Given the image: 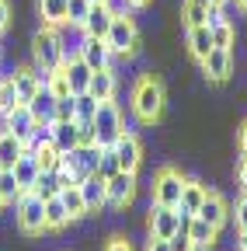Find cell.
<instances>
[{
    "instance_id": "obj_1",
    "label": "cell",
    "mask_w": 247,
    "mask_h": 251,
    "mask_svg": "<svg viewBox=\"0 0 247 251\" xmlns=\"http://www.w3.org/2000/svg\"><path fill=\"white\" fill-rule=\"evenodd\" d=\"M164 108H167V91H164V80L157 74H143L136 84H133V115L143 122V126H153L164 119Z\"/></svg>"
},
{
    "instance_id": "obj_2",
    "label": "cell",
    "mask_w": 247,
    "mask_h": 251,
    "mask_svg": "<svg viewBox=\"0 0 247 251\" xmlns=\"http://www.w3.org/2000/svg\"><path fill=\"white\" fill-rule=\"evenodd\" d=\"M32 56H35V70L39 74H52L63 67L67 59V49H63V39H59V31L52 25H42L32 39Z\"/></svg>"
},
{
    "instance_id": "obj_3",
    "label": "cell",
    "mask_w": 247,
    "mask_h": 251,
    "mask_svg": "<svg viewBox=\"0 0 247 251\" xmlns=\"http://www.w3.org/2000/svg\"><path fill=\"white\" fill-rule=\"evenodd\" d=\"M112 56H136L139 52V28L129 14H115L108 25V35H105Z\"/></svg>"
},
{
    "instance_id": "obj_4",
    "label": "cell",
    "mask_w": 247,
    "mask_h": 251,
    "mask_svg": "<svg viewBox=\"0 0 247 251\" xmlns=\"http://www.w3.org/2000/svg\"><path fill=\"white\" fill-rule=\"evenodd\" d=\"M18 227L28 237L45 234V202L35 192H21L18 196Z\"/></svg>"
},
{
    "instance_id": "obj_5",
    "label": "cell",
    "mask_w": 247,
    "mask_h": 251,
    "mask_svg": "<svg viewBox=\"0 0 247 251\" xmlns=\"http://www.w3.org/2000/svg\"><path fill=\"white\" fill-rule=\"evenodd\" d=\"M94 129H98V147H112L122 133H126V119H122L115 101H101L94 115Z\"/></svg>"
},
{
    "instance_id": "obj_6",
    "label": "cell",
    "mask_w": 247,
    "mask_h": 251,
    "mask_svg": "<svg viewBox=\"0 0 247 251\" xmlns=\"http://www.w3.org/2000/svg\"><path fill=\"white\" fill-rule=\"evenodd\" d=\"M181 188H184V175L178 168H160L153 175V202L157 206H178L181 202Z\"/></svg>"
},
{
    "instance_id": "obj_7",
    "label": "cell",
    "mask_w": 247,
    "mask_h": 251,
    "mask_svg": "<svg viewBox=\"0 0 247 251\" xmlns=\"http://www.w3.org/2000/svg\"><path fill=\"white\" fill-rule=\"evenodd\" d=\"M133 199H136V171H115L105 181V206L126 209Z\"/></svg>"
},
{
    "instance_id": "obj_8",
    "label": "cell",
    "mask_w": 247,
    "mask_h": 251,
    "mask_svg": "<svg viewBox=\"0 0 247 251\" xmlns=\"http://www.w3.org/2000/svg\"><path fill=\"white\" fill-rule=\"evenodd\" d=\"M146 224H150V237H164L167 241L171 234L181 230V206H157L153 202Z\"/></svg>"
},
{
    "instance_id": "obj_9",
    "label": "cell",
    "mask_w": 247,
    "mask_h": 251,
    "mask_svg": "<svg viewBox=\"0 0 247 251\" xmlns=\"http://www.w3.org/2000/svg\"><path fill=\"white\" fill-rule=\"evenodd\" d=\"M202 74L212 80V84H226L230 74H233V56L230 49H220V46H212L209 56L202 59Z\"/></svg>"
},
{
    "instance_id": "obj_10",
    "label": "cell",
    "mask_w": 247,
    "mask_h": 251,
    "mask_svg": "<svg viewBox=\"0 0 247 251\" xmlns=\"http://www.w3.org/2000/svg\"><path fill=\"white\" fill-rule=\"evenodd\" d=\"M112 150H115V157H118V168H122V171H136L139 161H143V143H139V136L129 133V129L112 143Z\"/></svg>"
},
{
    "instance_id": "obj_11",
    "label": "cell",
    "mask_w": 247,
    "mask_h": 251,
    "mask_svg": "<svg viewBox=\"0 0 247 251\" xmlns=\"http://www.w3.org/2000/svg\"><path fill=\"white\" fill-rule=\"evenodd\" d=\"M77 56L87 63L90 70H105V67H112V49H108V42H105V39H94V35H84Z\"/></svg>"
},
{
    "instance_id": "obj_12",
    "label": "cell",
    "mask_w": 247,
    "mask_h": 251,
    "mask_svg": "<svg viewBox=\"0 0 247 251\" xmlns=\"http://www.w3.org/2000/svg\"><path fill=\"white\" fill-rule=\"evenodd\" d=\"M195 216H202L205 224H212V227H220V230H223V227H226V220H230V202H226L220 192H212V188H209Z\"/></svg>"
},
{
    "instance_id": "obj_13",
    "label": "cell",
    "mask_w": 247,
    "mask_h": 251,
    "mask_svg": "<svg viewBox=\"0 0 247 251\" xmlns=\"http://www.w3.org/2000/svg\"><path fill=\"white\" fill-rule=\"evenodd\" d=\"M11 84H14V94H18V101H21V105H28V101L35 98V91L45 84V74H39L35 67H21V70H14Z\"/></svg>"
},
{
    "instance_id": "obj_14",
    "label": "cell",
    "mask_w": 247,
    "mask_h": 251,
    "mask_svg": "<svg viewBox=\"0 0 247 251\" xmlns=\"http://www.w3.org/2000/svg\"><path fill=\"white\" fill-rule=\"evenodd\" d=\"M4 129H11L21 143L32 140V133H35V119H32V112H28V105H14L11 112H4Z\"/></svg>"
},
{
    "instance_id": "obj_15",
    "label": "cell",
    "mask_w": 247,
    "mask_h": 251,
    "mask_svg": "<svg viewBox=\"0 0 247 251\" xmlns=\"http://www.w3.org/2000/svg\"><path fill=\"white\" fill-rule=\"evenodd\" d=\"M59 70H63V77H67V84H70L73 94H84L87 84H90V74H94L80 56H70V52H67V59H63V67H59Z\"/></svg>"
},
{
    "instance_id": "obj_16",
    "label": "cell",
    "mask_w": 247,
    "mask_h": 251,
    "mask_svg": "<svg viewBox=\"0 0 247 251\" xmlns=\"http://www.w3.org/2000/svg\"><path fill=\"white\" fill-rule=\"evenodd\" d=\"M49 140L59 153H70L77 150V119H56L52 129H49Z\"/></svg>"
},
{
    "instance_id": "obj_17",
    "label": "cell",
    "mask_w": 247,
    "mask_h": 251,
    "mask_svg": "<svg viewBox=\"0 0 247 251\" xmlns=\"http://www.w3.org/2000/svg\"><path fill=\"white\" fill-rule=\"evenodd\" d=\"M115 91H118V80H115V70H112V67L90 74V84H87V94H90V98L112 101V98H115Z\"/></svg>"
},
{
    "instance_id": "obj_18",
    "label": "cell",
    "mask_w": 247,
    "mask_h": 251,
    "mask_svg": "<svg viewBox=\"0 0 247 251\" xmlns=\"http://www.w3.org/2000/svg\"><path fill=\"white\" fill-rule=\"evenodd\" d=\"M14 178H18V185H21V192H32V185L39 181V175H42V168H39V161H35V153L32 150H24L18 161H14Z\"/></svg>"
},
{
    "instance_id": "obj_19",
    "label": "cell",
    "mask_w": 247,
    "mask_h": 251,
    "mask_svg": "<svg viewBox=\"0 0 247 251\" xmlns=\"http://www.w3.org/2000/svg\"><path fill=\"white\" fill-rule=\"evenodd\" d=\"M181 230L192 237V244H195V248H212V244H216V237H220V227L205 224V220H202V216H195V213L188 216V224H184Z\"/></svg>"
},
{
    "instance_id": "obj_20",
    "label": "cell",
    "mask_w": 247,
    "mask_h": 251,
    "mask_svg": "<svg viewBox=\"0 0 247 251\" xmlns=\"http://www.w3.org/2000/svg\"><path fill=\"white\" fill-rule=\"evenodd\" d=\"M112 18H115V11L108 4H90V14H87V21H84L80 31H84V35H94V39H105Z\"/></svg>"
},
{
    "instance_id": "obj_21",
    "label": "cell",
    "mask_w": 247,
    "mask_h": 251,
    "mask_svg": "<svg viewBox=\"0 0 247 251\" xmlns=\"http://www.w3.org/2000/svg\"><path fill=\"white\" fill-rule=\"evenodd\" d=\"M28 112H32V119H35V122H45V126H52V122H56V98H52V91H49L45 84L35 91V98L28 101Z\"/></svg>"
},
{
    "instance_id": "obj_22",
    "label": "cell",
    "mask_w": 247,
    "mask_h": 251,
    "mask_svg": "<svg viewBox=\"0 0 247 251\" xmlns=\"http://www.w3.org/2000/svg\"><path fill=\"white\" fill-rule=\"evenodd\" d=\"M77 188H80V196L87 202V213H94V209L105 206V178L101 175H84Z\"/></svg>"
},
{
    "instance_id": "obj_23",
    "label": "cell",
    "mask_w": 247,
    "mask_h": 251,
    "mask_svg": "<svg viewBox=\"0 0 247 251\" xmlns=\"http://www.w3.org/2000/svg\"><path fill=\"white\" fill-rule=\"evenodd\" d=\"M209 49H212V31H209V25H192V28H188V52L202 63V59L209 56Z\"/></svg>"
},
{
    "instance_id": "obj_24",
    "label": "cell",
    "mask_w": 247,
    "mask_h": 251,
    "mask_svg": "<svg viewBox=\"0 0 247 251\" xmlns=\"http://www.w3.org/2000/svg\"><path fill=\"white\" fill-rule=\"evenodd\" d=\"M205 192H209V185H202V181H195V178H184V188H181V209L184 213H199V206H202V199H205Z\"/></svg>"
},
{
    "instance_id": "obj_25",
    "label": "cell",
    "mask_w": 247,
    "mask_h": 251,
    "mask_svg": "<svg viewBox=\"0 0 247 251\" xmlns=\"http://www.w3.org/2000/svg\"><path fill=\"white\" fill-rule=\"evenodd\" d=\"M21 153H24V143L11 129H0V168H14V161Z\"/></svg>"
},
{
    "instance_id": "obj_26",
    "label": "cell",
    "mask_w": 247,
    "mask_h": 251,
    "mask_svg": "<svg viewBox=\"0 0 247 251\" xmlns=\"http://www.w3.org/2000/svg\"><path fill=\"white\" fill-rule=\"evenodd\" d=\"M67 224H70V213H67L63 199H59V196L45 199V230H63Z\"/></svg>"
},
{
    "instance_id": "obj_27",
    "label": "cell",
    "mask_w": 247,
    "mask_h": 251,
    "mask_svg": "<svg viewBox=\"0 0 247 251\" xmlns=\"http://www.w3.org/2000/svg\"><path fill=\"white\" fill-rule=\"evenodd\" d=\"M67 4L70 0H39V14L45 25L59 28V25H67Z\"/></svg>"
},
{
    "instance_id": "obj_28",
    "label": "cell",
    "mask_w": 247,
    "mask_h": 251,
    "mask_svg": "<svg viewBox=\"0 0 247 251\" xmlns=\"http://www.w3.org/2000/svg\"><path fill=\"white\" fill-rule=\"evenodd\" d=\"M59 199H63V206H67V213H70V224H73V220H80V216H87V202H84V196H80L77 185L59 188Z\"/></svg>"
},
{
    "instance_id": "obj_29",
    "label": "cell",
    "mask_w": 247,
    "mask_h": 251,
    "mask_svg": "<svg viewBox=\"0 0 247 251\" xmlns=\"http://www.w3.org/2000/svg\"><path fill=\"white\" fill-rule=\"evenodd\" d=\"M28 150L35 153V161H39V168H42V171H56L59 157H63V153H59V150L52 147V140H45V143H32Z\"/></svg>"
},
{
    "instance_id": "obj_30",
    "label": "cell",
    "mask_w": 247,
    "mask_h": 251,
    "mask_svg": "<svg viewBox=\"0 0 247 251\" xmlns=\"http://www.w3.org/2000/svg\"><path fill=\"white\" fill-rule=\"evenodd\" d=\"M98 98H90V94L84 91V94H73V119L77 122H94V115H98Z\"/></svg>"
},
{
    "instance_id": "obj_31",
    "label": "cell",
    "mask_w": 247,
    "mask_h": 251,
    "mask_svg": "<svg viewBox=\"0 0 247 251\" xmlns=\"http://www.w3.org/2000/svg\"><path fill=\"white\" fill-rule=\"evenodd\" d=\"M18 196H21V185H18L14 171L0 168V199H4V202H18Z\"/></svg>"
},
{
    "instance_id": "obj_32",
    "label": "cell",
    "mask_w": 247,
    "mask_h": 251,
    "mask_svg": "<svg viewBox=\"0 0 247 251\" xmlns=\"http://www.w3.org/2000/svg\"><path fill=\"white\" fill-rule=\"evenodd\" d=\"M32 192H35L42 202H45V199H52V196H59V181H56V175H52V171H42V175H39V181L32 185Z\"/></svg>"
},
{
    "instance_id": "obj_33",
    "label": "cell",
    "mask_w": 247,
    "mask_h": 251,
    "mask_svg": "<svg viewBox=\"0 0 247 251\" xmlns=\"http://www.w3.org/2000/svg\"><path fill=\"white\" fill-rule=\"evenodd\" d=\"M209 31H212V46H220V49H230L233 46V25L226 18L216 21V25H209Z\"/></svg>"
},
{
    "instance_id": "obj_34",
    "label": "cell",
    "mask_w": 247,
    "mask_h": 251,
    "mask_svg": "<svg viewBox=\"0 0 247 251\" xmlns=\"http://www.w3.org/2000/svg\"><path fill=\"white\" fill-rule=\"evenodd\" d=\"M87 14H90V0H70V4H67V25L84 28Z\"/></svg>"
},
{
    "instance_id": "obj_35",
    "label": "cell",
    "mask_w": 247,
    "mask_h": 251,
    "mask_svg": "<svg viewBox=\"0 0 247 251\" xmlns=\"http://www.w3.org/2000/svg\"><path fill=\"white\" fill-rule=\"evenodd\" d=\"M115 171H122V168H118V157H115V150H112V147H101V157H98V171H94V175H101V178L108 181Z\"/></svg>"
},
{
    "instance_id": "obj_36",
    "label": "cell",
    "mask_w": 247,
    "mask_h": 251,
    "mask_svg": "<svg viewBox=\"0 0 247 251\" xmlns=\"http://www.w3.org/2000/svg\"><path fill=\"white\" fill-rule=\"evenodd\" d=\"M209 21V7L199 4V0H184V25H205Z\"/></svg>"
},
{
    "instance_id": "obj_37",
    "label": "cell",
    "mask_w": 247,
    "mask_h": 251,
    "mask_svg": "<svg viewBox=\"0 0 247 251\" xmlns=\"http://www.w3.org/2000/svg\"><path fill=\"white\" fill-rule=\"evenodd\" d=\"M45 87L52 91V98H67V94H73V91H70V84H67V77H63V70L45 74Z\"/></svg>"
},
{
    "instance_id": "obj_38",
    "label": "cell",
    "mask_w": 247,
    "mask_h": 251,
    "mask_svg": "<svg viewBox=\"0 0 247 251\" xmlns=\"http://www.w3.org/2000/svg\"><path fill=\"white\" fill-rule=\"evenodd\" d=\"M77 147H98L94 122H77Z\"/></svg>"
},
{
    "instance_id": "obj_39",
    "label": "cell",
    "mask_w": 247,
    "mask_h": 251,
    "mask_svg": "<svg viewBox=\"0 0 247 251\" xmlns=\"http://www.w3.org/2000/svg\"><path fill=\"white\" fill-rule=\"evenodd\" d=\"M14 105H21V101H18V94H14V84H11V80H0V115L11 112Z\"/></svg>"
},
{
    "instance_id": "obj_40",
    "label": "cell",
    "mask_w": 247,
    "mask_h": 251,
    "mask_svg": "<svg viewBox=\"0 0 247 251\" xmlns=\"http://www.w3.org/2000/svg\"><path fill=\"white\" fill-rule=\"evenodd\" d=\"M167 248L171 251H195V244H192V237L184 234V230H178V234H171L167 237Z\"/></svg>"
},
{
    "instance_id": "obj_41",
    "label": "cell",
    "mask_w": 247,
    "mask_h": 251,
    "mask_svg": "<svg viewBox=\"0 0 247 251\" xmlns=\"http://www.w3.org/2000/svg\"><path fill=\"white\" fill-rule=\"evenodd\" d=\"M230 216H237V230H247V192L237 199V209H230Z\"/></svg>"
},
{
    "instance_id": "obj_42",
    "label": "cell",
    "mask_w": 247,
    "mask_h": 251,
    "mask_svg": "<svg viewBox=\"0 0 247 251\" xmlns=\"http://www.w3.org/2000/svg\"><path fill=\"white\" fill-rule=\"evenodd\" d=\"M56 119H73V94L56 98Z\"/></svg>"
},
{
    "instance_id": "obj_43",
    "label": "cell",
    "mask_w": 247,
    "mask_h": 251,
    "mask_svg": "<svg viewBox=\"0 0 247 251\" xmlns=\"http://www.w3.org/2000/svg\"><path fill=\"white\" fill-rule=\"evenodd\" d=\"M7 28H11V4L0 0V31H7Z\"/></svg>"
},
{
    "instance_id": "obj_44",
    "label": "cell",
    "mask_w": 247,
    "mask_h": 251,
    "mask_svg": "<svg viewBox=\"0 0 247 251\" xmlns=\"http://www.w3.org/2000/svg\"><path fill=\"white\" fill-rule=\"evenodd\" d=\"M105 251H133V244H129L126 237H112V241L105 244Z\"/></svg>"
},
{
    "instance_id": "obj_45",
    "label": "cell",
    "mask_w": 247,
    "mask_h": 251,
    "mask_svg": "<svg viewBox=\"0 0 247 251\" xmlns=\"http://www.w3.org/2000/svg\"><path fill=\"white\" fill-rule=\"evenodd\" d=\"M237 185L247 192V157H240V164H237Z\"/></svg>"
},
{
    "instance_id": "obj_46",
    "label": "cell",
    "mask_w": 247,
    "mask_h": 251,
    "mask_svg": "<svg viewBox=\"0 0 247 251\" xmlns=\"http://www.w3.org/2000/svg\"><path fill=\"white\" fill-rule=\"evenodd\" d=\"M237 150H240V157H247V122L240 126V133H237Z\"/></svg>"
},
{
    "instance_id": "obj_47",
    "label": "cell",
    "mask_w": 247,
    "mask_h": 251,
    "mask_svg": "<svg viewBox=\"0 0 247 251\" xmlns=\"http://www.w3.org/2000/svg\"><path fill=\"white\" fill-rule=\"evenodd\" d=\"M146 251H171V248H167V241H164V237H150Z\"/></svg>"
},
{
    "instance_id": "obj_48",
    "label": "cell",
    "mask_w": 247,
    "mask_h": 251,
    "mask_svg": "<svg viewBox=\"0 0 247 251\" xmlns=\"http://www.w3.org/2000/svg\"><path fill=\"white\" fill-rule=\"evenodd\" d=\"M237 251H247V230H237Z\"/></svg>"
},
{
    "instance_id": "obj_49",
    "label": "cell",
    "mask_w": 247,
    "mask_h": 251,
    "mask_svg": "<svg viewBox=\"0 0 247 251\" xmlns=\"http://www.w3.org/2000/svg\"><path fill=\"white\" fill-rule=\"evenodd\" d=\"M126 4H129V11H143V7L150 4V0H126Z\"/></svg>"
},
{
    "instance_id": "obj_50",
    "label": "cell",
    "mask_w": 247,
    "mask_h": 251,
    "mask_svg": "<svg viewBox=\"0 0 247 251\" xmlns=\"http://www.w3.org/2000/svg\"><path fill=\"white\" fill-rule=\"evenodd\" d=\"M233 4H237V7H240V11L247 14V0H233Z\"/></svg>"
},
{
    "instance_id": "obj_51",
    "label": "cell",
    "mask_w": 247,
    "mask_h": 251,
    "mask_svg": "<svg viewBox=\"0 0 247 251\" xmlns=\"http://www.w3.org/2000/svg\"><path fill=\"white\" fill-rule=\"evenodd\" d=\"M212 4H230V0H212Z\"/></svg>"
},
{
    "instance_id": "obj_52",
    "label": "cell",
    "mask_w": 247,
    "mask_h": 251,
    "mask_svg": "<svg viewBox=\"0 0 247 251\" xmlns=\"http://www.w3.org/2000/svg\"><path fill=\"white\" fill-rule=\"evenodd\" d=\"M90 4H108V0H90Z\"/></svg>"
},
{
    "instance_id": "obj_53",
    "label": "cell",
    "mask_w": 247,
    "mask_h": 251,
    "mask_svg": "<svg viewBox=\"0 0 247 251\" xmlns=\"http://www.w3.org/2000/svg\"><path fill=\"white\" fill-rule=\"evenodd\" d=\"M199 4H205V7H209V4H212V0H199Z\"/></svg>"
},
{
    "instance_id": "obj_54",
    "label": "cell",
    "mask_w": 247,
    "mask_h": 251,
    "mask_svg": "<svg viewBox=\"0 0 247 251\" xmlns=\"http://www.w3.org/2000/svg\"><path fill=\"white\" fill-rule=\"evenodd\" d=\"M4 206H7V202H4V199H0V209H4Z\"/></svg>"
}]
</instances>
